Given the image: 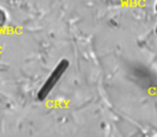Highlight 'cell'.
<instances>
[{"mask_svg":"<svg viewBox=\"0 0 157 137\" xmlns=\"http://www.w3.org/2000/svg\"><path fill=\"white\" fill-rule=\"evenodd\" d=\"M67 67H68V62L66 59L61 60L60 62L56 65V68H55L54 71L49 74V76L47 77L45 83L42 86L41 90L39 91V98L41 99V100L45 99L46 96L50 93V91L56 87V85L59 83V80L62 78L63 74L65 73Z\"/></svg>","mask_w":157,"mask_h":137,"instance_id":"6da1fadb","label":"cell"},{"mask_svg":"<svg viewBox=\"0 0 157 137\" xmlns=\"http://www.w3.org/2000/svg\"><path fill=\"white\" fill-rule=\"evenodd\" d=\"M8 19H9V16H8V13L6 11L4 10L3 8L0 6V29L4 27L8 23Z\"/></svg>","mask_w":157,"mask_h":137,"instance_id":"7a4b0ae2","label":"cell"}]
</instances>
